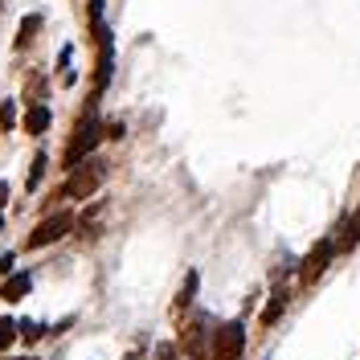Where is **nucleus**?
Returning a JSON list of instances; mask_svg holds the SVG:
<instances>
[{
    "label": "nucleus",
    "instance_id": "nucleus-1",
    "mask_svg": "<svg viewBox=\"0 0 360 360\" xmlns=\"http://www.w3.org/2000/svg\"><path fill=\"white\" fill-rule=\"evenodd\" d=\"M103 164L98 160H90V164H78V168H70V180L66 188H62V197H70V201H90L94 193H98V184H103Z\"/></svg>",
    "mask_w": 360,
    "mask_h": 360
},
{
    "label": "nucleus",
    "instance_id": "nucleus-2",
    "mask_svg": "<svg viewBox=\"0 0 360 360\" xmlns=\"http://www.w3.org/2000/svg\"><path fill=\"white\" fill-rule=\"evenodd\" d=\"M98 139H103V123H98L94 115H86V119L78 123L74 139H70V148H66V168H78V164L98 148Z\"/></svg>",
    "mask_w": 360,
    "mask_h": 360
},
{
    "label": "nucleus",
    "instance_id": "nucleus-3",
    "mask_svg": "<svg viewBox=\"0 0 360 360\" xmlns=\"http://www.w3.org/2000/svg\"><path fill=\"white\" fill-rule=\"evenodd\" d=\"M246 352V328H242V319H233V323H221L217 332H213V360H242Z\"/></svg>",
    "mask_w": 360,
    "mask_h": 360
},
{
    "label": "nucleus",
    "instance_id": "nucleus-4",
    "mask_svg": "<svg viewBox=\"0 0 360 360\" xmlns=\"http://www.w3.org/2000/svg\"><path fill=\"white\" fill-rule=\"evenodd\" d=\"M213 332H209V319L205 315H197V319H188L184 323V336H180V348L188 352V360H205L209 352H213Z\"/></svg>",
    "mask_w": 360,
    "mask_h": 360
},
{
    "label": "nucleus",
    "instance_id": "nucleus-5",
    "mask_svg": "<svg viewBox=\"0 0 360 360\" xmlns=\"http://www.w3.org/2000/svg\"><path fill=\"white\" fill-rule=\"evenodd\" d=\"M70 229H74V213H53V217H45L33 233H29V250H41V246H53L58 238H66Z\"/></svg>",
    "mask_w": 360,
    "mask_h": 360
},
{
    "label": "nucleus",
    "instance_id": "nucleus-6",
    "mask_svg": "<svg viewBox=\"0 0 360 360\" xmlns=\"http://www.w3.org/2000/svg\"><path fill=\"white\" fill-rule=\"evenodd\" d=\"M332 254H336V250H332V242H319V246H315L311 254L303 258V266H299V278H303V283H315V278H319V274L328 270Z\"/></svg>",
    "mask_w": 360,
    "mask_h": 360
},
{
    "label": "nucleus",
    "instance_id": "nucleus-7",
    "mask_svg": "<svg viewBox=\"0 0 360 360\" xmlns=\"http://www.w3.org/2000/svg\"><path fill=\"white\" fill-rule=\"evenodd\" d=\"M29 291H33V278H29V274H8V278L0 283V299H4V303H21Z\"/></svg>",
    "mask_w": 360,
    "mask_h": 360
},
{
    "label": "nucleus",
    "instance_id": "nucleus-8",
    "mask_svg": "<svg viewBox=\"0 0 360 360\" xmlns=\"http://www.w3.org/2000/svg\"><path fill=\"white\" fill-rule=\"evenodd\" d=\"M49 119H53V115H49V107L33 103V111L25 115V131H29V135H41L45 127H49Z\"/></svg>",
    "mask_w": 360,
    "mask_h": 360
},
{
    "label": "nucleus",
    "instance_id": "nucleus-9",
    "mask_svg": "<svg viewBox=\"0 0 360 360\" xmlns=\"http://www.w3.org/2000/svg\"><path fill=\"white\" fill-rule=\"evenodd\" d=\"M45 332H49V328L37 323V319H21V323H17V340H25V344H37Z\"/></svg>",
    "mask_w": 360,
    "mask_h": 360
},
{
    "label": "nucleus",
    "instance_id": "nucleus-10",
    "mask_svg": "<svg viewBox=\"0 0 360 360\" xmlns=\"http://www.w3.org/2000/svg\"><path fill=\"white\" fill-rule=\"evenodd\" d=\"M37 29H41V13H29V17L21 21V29H17V45L25 49V45L37 37Z\"/></svg>",
    "mask_w": 360,
    "mask_h": 360
},
{
    "label": "nucleus",
    "instance_id": "nucleus-11",
    "mask_svg": "<svg viewBox=\"0 0 360 360\" xmlns=\"http://www.w3.org/2000/svg\"><path fill=\"white\" fill-rule=\"evenodd\" d=\"M356 238H360V217H352V221L340 229V238L332 242V250H352L356 246Z\"/></svg>",
    "mask_w": 360,
    "mask_h": 360
},
{
    "label": "nucleus",
    "instance_id": "nucleus-12",
    "mask_svg": "<svg viewBox=\"0 0 360 360\" xmlns=\"http://www.w3.org/2000/svg\"><path fill=\"white\" fill-rule=\"evenodd\" d=\"M45 168H49V160H45V152H37V156H33V164H29V180H25V188H29V193H37Z\"/></svg>",
    "mask_w": 360,
    "mask_h": 360
},
{
    "label": "nucleus",
    "instance_id": "nucleus-13",
    "mask_svg": "<svg viewBox=\"0 0 360 360\" xmlns=\"http://www.w3.org/2000/svg\"><path fill=\"white\" fill-rule=\"evenodd\" d=\"M283 307H287V291H283V287H278V291L270 295V303H266V311H262V323H274V319H278V315H283Z\"/></svg>",
    "mask_w": 360,
    "mask_h": 360
},
{
    "label": "nucleus",
    "instance_id": "nucleus-14",
    "mask_svg": "<svg viewBox=\"0 0 360 360\" xmlns=\"http://www.w3.org/2000/svg\"><path fill=\"white\" fill-rule=\"evenodd\" d=\"M193 295H197V270H188V274H184V287H180L176 307H188V303H193Z\"/></svg>",
    "mask_w": 360,
    "mask_h": 360
},
{
    "label": "nucleus",
    "instance_id": "nucleus-15",
    "mask_svg": "<svg viewBox=\"0 0 360 360\" xmlns=\"http://www.w3.org/2000/svg\"><path fill=\"white\" fill-rule=\"evenodd\" d=\"M17 340V319H8V315H0V352L8 348Z\"/></svg>",
    "mask_w": 360,
    "mask_h": 360
},
{
    "label": "nucleus",
    "instance_id": "nucleus-16",
    "mask_svg": "<svg viewBox=\"0 0 360 360\" xmlns=\"http://www.w3.org/2000/svg\"><path fill=\"white\" fill-rule=\"evenodd\" d=\"M86 8H90V25H94V33H98V37H111V33H103V0H86Z\"/></svg>",
    "mask_w": 360,
    "mask_h": 360
},
{
    "label": "nucleus",
    "instance_id": "nucleus-17",
    "mask_svg": "<svg viewBox=\"0 0 360 360\" xmlns=\"http://www.w3.org/2000/svg\"><path fill=\"white\" fill-rule=\"evenodd\" d=\"M13 123H17V103H13V98H4V103H0V127L8 131Z\"/></svg>",
    "mask_w": 360,
    "mask_h": 360
},
{
    "label": "nucleus",
    "instance_id": "nucleus-18",
    "mask_svg": "<svg viewBox=\"0 0 360 360\" xmlns=\"http://www.w3.org/2000/svg\"><path fill=\"white\" fill-rule=\"evenodd\" d=\"M152 360H180V352L168 344V340H164V344H156V356H152Z\"/></svg>",
    "mask_w": 360,
    "mask_h": 360
},
{
    "label": "nucleus",
    "instance_id": "nucleus-19",
    "mask_svg": "<svg viewBox=\"0 0 360 360\" xmlns=\"http://www.w3.org/2000/svg\"><path fill=\"white\" fill-rule=\"evenodd\" d=\"M103 135H107V139H123V123H107Z\"/></svg>",
    "mask_w": 360,
    "mask_h": 360
},
{
    "label": "nucleus",
    "instance_id": "nucleus-20",
    "mask_svg": "<svg viewBox=\"0 0 360 360\" xmlns=\"http://www.w3.org/2000/svg\"><path fill=\"white\" fill-rule=\"evenodd\" d=\"M13 262H17V258H13V254H0V274H4V278H8V274H13Z\"/></svg>",
    "mask_w": 360,
    "mask_h": 360
},
{
    "label": "nucleus",
    "instance_id": "nucleus-21",
    "mask_svg": "<svg viewBox=\"0 0 360 360\" xmlns=\"http://www.w3.org/2000/svg\"><path fill=\"white\" fill-rule=\"evenodd\" d=\"M8 193H13V188H8V180H0V209L8 205Z\"/></svg>",
    "mask_w": 360,
    "mask_h": 360
},
{
    "label": "nucleus",
    "instance_id": "nucleus-22",
    "mask_svg": "<svg viewBox=\"0 0 360 360\" xmlns=\"http://www.w3.org/2000/svg\"><path fill=\"white\" fill-rule=\"evenodd\" d=\"M0 229H4V217H0Z\"/></svg>",
    "mask_w": 360,
    "mask_h": 360
},
{
    "label": "nucleus",
    "instance_id": "nucleus-23",
    "mask_svg": "<svg viewBox=\"0 0 360 360\" xmlns=\"http://www.w3.org/2000/svg\"><path fill=\"white\" fill-rule=\"evenodd\" d=\"M21 360H33V356H21Z\"/></svg>",
    "mask_w": 360,
    "mask_h": 360
}]
</instances>
